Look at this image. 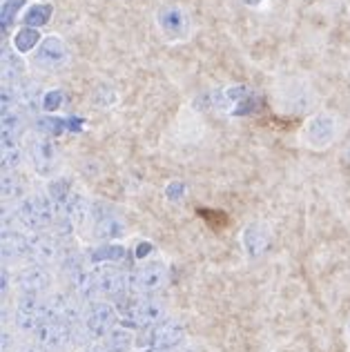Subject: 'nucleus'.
I'll return each instance as SVG.
<instances>
[{"label":"nucleus","instance_id":"f257e3e1","mask_svg":"<svg viewBox=\"0 0 350 352\" xmlns=\"http://www.w3.org/2000/svg\"><path fill=\"white\" fill-rule=\"evenodd\" d=\"M121 312L132 326H156L163 321V303L154 296H130L121 301Z\"/></svg>","mask_w":350,"mask_h":352},{"label":"nucleus","instance_id":"f03ea898","mask_svg":"<svg viewBox=\"0 0 350 352\" xmlns=\"http://www.w3.org/2000/svg\"><path fill=\"white\" fill-rule=\"evenodd\" d=\"M183 339V328L179 321L174 319H163L161 323H156L147 330L145 344L150 350H170L174 346H179Z\"/></svg>","mask_w":350,"mask_h":352},{"label":"nucleus","instance_id":"7ed1b4c3","mask_svg":"<svg viewBox=\"0 0 350 352\" xmlns=\"http://www.w3.org/2000/svg\"><path fill=\"white\" fill-rule=\"evenodd\" d=\"M337 134V125H335V118L333 116H326V114H319L315 118L308 120L306 125V143L310 147H328L333 143V138Z\"/></svg>","mask_w":350,"mask_h":352},{"label":"nucleus","instance_id":"20e7f679","mask_svg":"<svg viewBox=\"0 0 350 352\" xmlns=\"http://www.w3.org/2000/svg\"><path fill=\"white\" fill-rule=\"evenodd\" d=\"M85 323H87V330L94 337H109L116 326V312L112 305H107V303H94L91 310L87 312Z\"/></svg>","mask_w":350,"mask_h":352},{"label":"nucleus","instance_id":"39448f33","mask_svg":"<svg viewBox=\"0 0 350 352\" xmlns=\"http://www.w3.org/2000/svg\"><path fill=\"white\" fill-rule=\"evenodd\" d=\"M65 58H67L65 43H63L61 38H56V36L45 38L41 43V47H39V54H36V60H39V65H43V67H47V69L61 67V65L65 63Z\"/></svg>","mask_w":350,"mask_h":352},{"label":"nucleus","instance_id":"423d86ee","mask_svg":"<svg viewBox=\"0 0 350 352\" xmlns=\"http://www.w3.org/2000/svg\"><path fill=\"white\" fill-rule=\"evenodd\" d=\"M165 276H168V274H165V265L161 261H154V263L141 265L139 270L134 272L132 281H134V285L139 290L152 292V290L161 288V285L165 283Z\"/></svg>","mask_w":350,"mask_h":352},{"label":"nucleus","instance_id":"0eeeda50","mask_svg":"<svg viewBox=\"0 0 350 352\" xmlns=\"http://www.w3.org/2000/svg\"><path fill=\"white\" fill-rule=\"evenodd\" d=\"M50 206L45 203L43 199H30L23 206V212H21V219L25 221L30 228H39V226H45L50 221Z\"/></svg>","mask_w":350,"mask_h":352},{"label":"nucleus","instance_id":"6e6552de","mask_svg":"<svg viewBox=\"0 0 350 352\" xmlns=\"http://www.w3.org/2000/svg\"><path fill=\"white\" fill-rule=\"evenodd\" d=\"M270 243V232L263 226H248L243 232V245L248 248L250 254H259L263 252Z\"/></svg>","mask_w":350,"mask_h":352},{"label":"nucleus","instance_id":"1a4fd4ad","mask_svg":"<svg viewBox=\"0 0 350 352\" xmlns=\"http://www.w3.org/2000/svg\"><path fill=\"white\" fill-rule=\"evenodd\" d=\"M159 23H161L163 30L170 32V34H183V30H186V18H183L181 9H177V7L161 9Z\"/></svg>","mask_w":350,"mask_h":352},{"label":"nucleus","instance_id":"9d476101","mask_svg":"<svg viewBox=\"0 0 350 352\" xmlns=\"http://www.w3.org/2000/svg\"><path fill=\"white\" fill-rule=\"evenodd\" d=\"M52 12H54V7H52L50 3L32 5L30 9H27V14H25V23L30 25V27H41V25H45V23H50Z\"/></svg>","mask_w":350,"mask_h":352},{"label":"nucleus","instance_id":"9b49d317","mask_svg":"<svg viewBox=\"0 0 350 352\" xmlns=\"http://www.w3.org/2000/svg\"><path fill=\"white\" fill-rule=\"evenodd\" d=\"M96 230H98V236H103V239H114V236H121L123 234V223L121 221H116L112 214H107L105 219H100L98 221V226H96Z\"/></svg>","mask_w":350,"mask_h":352},{"label":"nucleus","instance_id":"f8f14e48","mask_svg":"<svg viewBox=\"0 0 350 352\" xmlns=\"http://www.w3.org/2000/svg\"><path fill=\"white\" fill-rule=\"evenodd\" d=\"M39 41H41V34L36 32V30H21L16 34V38H14V47L18 50V52H30L32 47H36L39 45Z\"/></svg>","mask_w":350,"mask_h":352},{"label":"nucleus","instance_id":"ddd939ff","mask_svg":"<svg viewBox=\"0 0 350 352\" xmlns=\"http://www.w3.org/2000/svg\"><path fill=\"white\" fill-rule=\"evenodd\" d=\"M132 335L127 330H114L109 335V352H130Z\"/></svg>","mask_w":350,"mask_h":352},{"label":"nucleus","instance_id":"4468645a","mask_svg":"<svg viewBox=\"0 0 350 352\" xmlns=\"http://www.w3.org/2000/svg\"><path fill=\"white\" fill-rule=\"evenodd\" d=\"M197 212H199L201 219L208 221V226L212 230H223L228 226V217L223 214V212H219V210H206V208H199Z\"/></svg>","mask_w":350,"mask_h":352},{"label":"nucleus","instance_id":"2eb2a0df","mask_svg":"<svg viewBox=\"0 0 350 352\" xmlns=\"http://www.w3.org/2000/svg\"><path fill=\"white\" fill-rule=\"evenodd\" d=\"M23 3H25V0H7V3L3 5V21H0V25H3V32L7 30L9 25H12V21L18 14V9H23Z\"/></svg>","mask_w":350,"mask_h":352},{"label":"nucleus","instance_id":"dca6fc26","mask_svg":"<svg viewBox=\"0 0 350 352\" xmlns=\"http://www.w3.org/2000/svg\"><path fill=\"white\" fill-rule=\"evenodd\" d=\"M41 129L43 132H47L50 136H58L63 129H65V120L63 118H43Z\"/></svg>","mask_w":350,"mask_h":352},{"label":"nucleus","instance_id":"f3484780","mask_svg":"<svg viewBox=\"0 0 350 352\" xmlns=\"http://www.w3.org/2000/svg\"><path fill=\"white\" fill-rule=\"evenodd\" d=\"M61 103H63V94H61V91H50V94H45L43 107L47 109V112H54V109H58Z\"/></svg>","mask_w":350,"mask_h":352},{"label":"nucleus","instance_id":"a211bd4d","mask_svg":"<svg viewBox=\"0 0 350 352\" xmlns=\"http://www.w3.org/2000/svg\"><path fill=\"white\" fill-rule=\"evenodd\" d=\"M121 256H123V250L118 245H107L105 252L96 254V258H121Z\"/></svg>","mask_w":350,"mask_h":352},{"label":"nucleus","instance_id":"6ab92c4d","mask_svg":"<svg viewBox=\"0 0 350 352\" xmlns=\"http://www.w3.org/2000/svg\"><path fill=\"white\" fill-rule=\"evenodd\" d=\"M139 248H141V250H139V254H136L139 258H143V256H145V252L150 254V250H152V245H150V243H141Z\"/></svg>","mask_w":350,"mask_h":352},{"label":"nucleus","instance_id":"aec40b11","mask_svg":"<svg viewBox=\"0 0 350 352\" xmlns=\"http://www.w3.org/2000/svg\"><path fill=\"white\" fill-rule=\"evenodd\" d=\"M243 3L252 7V5H259V3H261V0H243Z\"/></svg>","mask_w":350,"mask_h":352},{"label":"nucleus","instance_id":"412c9836","mask_svg":"<svg viewBox=\"0 0 350 352\" xmlns=\"http://www.w3.org/2000/svg\"><path fill=\"white\" fill-rule=\"evenodd\" d=\"M87 352H105V350L103 348H89Z\"/></svg>","mask_w":350,"mask_h":352},{"label":"nucleus","instance_id":"4be33fe9","mask_svg":"<svg viewBox=\"0 0 350 352\" xmlns=\"http://www.w3.org/2000/svg\"><path fill=\"white\" fill-rule=\"evenodd\" d=\"M145 352H156V350H145Z\"/></svg>","mask_w":350,"mask_h":352},{"label":"nucleus","instance_id":"5701e85b","mask_svg":"<svg viewBox=\"0 0 350 352\" xmlns=\"http://www.w3.org/2000/svg\"><path fill=\"white\" fill-rule=\"evenodd\" d=\"M348 335H350V326H348Z\"/></svg>","mask_w":350,"mask_h":352}]
</instances>
